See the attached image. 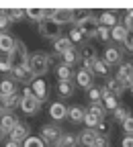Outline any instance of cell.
<instances>
[{"mask_svg":"<svg viewBox=\"0 0 133 147\" xmlns=\"http://www.w3.org/2000/svg\"><path fill=\"white\" fill-rule=\"evenodd\" d=\"M49 65H51V57H49V53L39 51V53L29 55V67H31V71H33V76H35V78L45 76V74L49 71Z\"/></svg>","mask_w":133,"mask_h":147,"instance_id":"obj_1","label":"cell"},{"mask_svg":"<svg viewBox=\"0 0 133 147\" xmlns=\"http://www.w3.org/2000/svg\"><path fill=\"white\" fill-rule=\"evenodd\" d=\"M41 100L37 98L35 94H33V90L31 88H25L23 90V96H21V104H18V108H21V113L23 115H37L41 110Z\"/></svg>","mask_w":133,"mask_h":147,"instance_id":"obj_2","label":"cell"},{"mask_svg":"<svg viewBox=\"0 0 133 147\" xmlns=\"http://www.w3.org/2000/svg\"><path fill=\"white\" fill-rule=\"evenodd\" d=\"M76 27L80 29V33L84 35V39H92V37H96V31H98V27H100V21H98L96 14L88 12Z\"/></svg>","mask_w":133,"mask_h":147,"instance_id":"obj_3","label":"cell"},{"mask_svg":"<svg viewBox=\"0 0 133 147\" xmlns=\"http://www.w3.org/2000/svg\"><path fill=\"white\" fill-rule=\"evenodd\" d=\"M39 133H41L39 137L43 139V143L49 145V147H51V145L55 147V143H58V141L62 139V135H64L62 127H60V125H55V123H47V125H43Z\"/></svg>","mask_w":133,"mask_h":147,"instance_id":"obj_4","label":"cell"},{"mask_svg":"<svg viewBox=\"0 0 133 147\" xmlns=\"http://www.w3.org/2000/svg\"><path fill=\"white\" fill-rule=\"evenodd\" d=\"M39 35L45 37V39L58 41L60 37H62V25H58L53 18H45V21L39 23Z\"/></svg>","mask_w":133,"mask_h":147,"instance_id":"obj_5","label":"cell"},{"mask_svg":"<svg viewBox=\"0 0 133 147\" xmlns=\"http://www.w3.org/2000/svg\"><path fill=\"white\" fill-rule=\"evenodd\" d=\"M115 80H117L125 90H129V86L133 84V61H123V63L119 65Z\"/></svg>","mask_w":133,"mask_h":147,"instance_id":"obj_6","label":"cell"},{"mask_svg":"<svg viewBox=\"0 0 133 147\" xmlns=\"http://www.w3.org/2000/svg\"><path fill=\"white\" fill-rule=\"evenodd\" d=\"M96 59H98L96 49H94L92 45H88V43H84L80 47V63H82V67L84 69H92V63Z\"/></svg>","mask_w":133,"mask_h":147,"instance_id":"obj_7","label":"cell"},{"mask_svg":"<svg viewBox=\"0 0 133 147\" xmlns=\"http://www.w3.org/2000/svg\"><path fill=\"white\" fill-rule=\"evenodd\" d=\"M29 133H31L29 125H27V123H23V121H18V123L14 125V129L8 133V137H10V141H14V143H18V145H23V143H25V139L29 137Z\"/></svg>","mask_w":133,"mask_h":147,"instance_id":"obj_8","label":"cell"},{"mask_svg":"<svg viewBox=\"0 0 133 147\" xmlns=\"http://www.w3.org/2000/svg\"><path fill=\"white\" fill-rule=\"evenodd\" d=\"M10 74H12V80L21 82V84H31V82L35 80V76H33V71H31L29 65H27V67H23V65H14Z\"/></svg>","mask_w":133,"mask_h":147,"instance_id":"obj_9","label":"cell"},{"mask_svg":"<svg viewBox=\"0 0 133 147\" xmlns=\"http://www.w3.org/2000/svg\"><path fill=\"white\" fill-rule=\"evenodd\" d=\"M109 65H121L123 63V49L115 47V45H109L105 49V57H102Z\"/></svg>","mask_w":133,"mask_h":147,"instance_id":"obj_10","label":"cell"},{"mask_svg":"<svg viewBox=\"0 0 133 147\" xmlns=\"http://www.w3.org/2000/svg\"><path fill=\"white\" fill-rule=\"evenodd\" d=\"M74 78H76V86H80V88L86 90V92H88V90L92 88V84H94V82H92V78H94L92 71H90V69H84V67H80L78 71H76Z\"/></svg>","mask_w":133,"mask_h":147,"instance_id":"obj_11","label":"cell"},{"mask_svg":"<svg viewBox=\"0 0 133 147\" xmlns=\"http://www.w3.org/2000/svg\"><path fill=\"white\" fill-rule=\"evenodd\" d=\"M49 117L58 123V121H64V119H68V106L62 102V100H58V102H51L49 104Z\"/></svg>","mask_w":133,"mask_h":147,"instance_id":"obj_12","label":"cell"},{"mask_svg":"<svg viewBox=\"0 0 133 147\" xmlns=\"http://www.w3.org/2000/svg\"><path fill=\"white\" fill-rule=\"evenodd\" d=\"M31 90H33V94L39 98L41 102H45V100H47V84H45V80L35 78V80L31 82Z\"/></svg>","mask_w":133,"mask_h":147,"instance_id":"obj_13","label":"cell"},{"mask_svg":"<svg viewBox=\"0 0 133 147\" xmlns=\"http://www.w3.org/2000/svg\"><path fill=\"white\" fill-rule=\"evenodd\" d=\"M96 137H98V133L94 131V129H84V131L78 133V145H82V147H92L94 141H96Z\"/></svg>","mask_w":133,"mask_h":147,"instance_id":"obj_14","label":"cell"},{"mask_svg":"<svg viewBox=\"0 0 133 147\" xmlns=\"http://www.w3.org/2000/svg\"><path fill=\"white\" fill-rule=\"evenodd\" d=\"M14 43H16V39L12 37V33H0V51H2L4 55H8V53H12L14 51Z\"/></svg>","mask_w":133,"mask_h":147,"instance_id":"obj_15","label":"cell"},{"mask_svg":"<svg viewBox=\"0 0 133 147\" xmlns=\"http://www.w3.org/2000/svg\"><path fill=\"white\" fill-rule=\"evenodd\" d=\"M84 117H86V108H84V106L74 104V106H70V108H68V119H70L74 125L84 123Z\"/></svg>","mask_w":133,"mask_h":147,"instance_id":"obj_16","label":"cell"},{"mask_svg":"<svg viewBox=\"0 0 133 147\" xmlns=\"http://www.w3.org/2000/svg\"><path fill=\"white\" fill-rule=\"evenodd\" d=\"M16 123H18V119L10 113V110H6V113L0 115V127H2V131H4L6 135L14 129V125H16Z\"/></svg>","mask_w":133,"mask_h":147,"instance_id":"obj_17","label":"cell"},{"mask_svg":"<svg viewBox=\"0 0 133 147\" xmlns=\"http://www.w3.org/2000/svg\"><path fill=\"white\" fill-rule=\"evenodd\" d=\"M70 47H72V41L68 39V35L66 37H60L58 41H53V55H49V57L53 59V57H58V55L62 57V53H66Z\"/></svg>","mask_w":133,"mask_h":147,"instance_id":"obj_18","label":"cell"},{"mask_svg":"<svg viewBox=\"0 0 133 147\" xmlns=\"http://www.w3.org/2000/svg\"><path fill=\"white\" fill-rule=\"evenodd\" d=\"M62 63H66V65H70V67H74L76 63H80V49H76V47L72 45L66 53H62Z\"/></svg>","mask_w":133,"mask_h":147,"instance_id":"obj_19","label":"cell"},{"mask_svg":"<svg viewBox=\"0 0 133 147\" xmlns=\"http://www.w3.org/2000/svg\"><path fill=\"white\" fill-rule=\"evenodd\" d=\"M90 71H92V76H98V78H107L109 74H111V65H109V63H107L105 59H100V57H98L96 61L92 63V69H90Z\"/></svg>","mask_w":133,"mask_h":147,"instance_id":"obj_20","label":"cell"},{"mask_svg":"<svg viewBox=\"0 0 133 147\" xmlns=\"http://www.w3.org/2000/svg\"><path fill=\"white\" fill-rule=\"evenodd\" d=\"M55 76H58L60 82H72V78L76 76L74 69L66 63H58V67H55Z\"/></svg>","mask_w":133,"mask_h":147,"instance_id":"obj_21","label":"cell"},{"mask_svg":"<svg viewBox=\"0 0 133 147\" xmlns=\"http://www.w3.org/2000/svg\"><path fill=\"white\" fill-rule=\"evenodd\" d=\"M51 18L58 25H66V23H72V12H70V8H53Z\"/></svg>","mask_w":133,"mask_h":147,"instance_id":"obj_22","label":"cell"},{"mask_svg":"<svg viewBox=\"0 0 133 147\" xmlns=\"http://www.w3.org/2000/svg\"><path fill=\"white\" fill-rule=\"evenodd\" d=\"M98 21H100V25H102V27H107V29H113V27H117V25H119L117 14L113 12V10H105V12H100Z\"/></svg>","mask_w":133,"mask_h":147,"instance_id":"obj_23","label":"cell"},{"mask_svg":"<svg viewBox=\"0 0 133 147\" xmlns=\"http://www.w3.org/2000/svg\"><path fill=\"white\" fill-rule=\"evenodd\" d=\"M76 92V84L72 82H58V96L60 98H72Z\"/></svg>","mask_w":133,"mask_h":147,"instance_id":"obj_24","label":"cell"},{"mask_svg":"<svg viewBox=\"0 0 133 147\" xmlns=\"http://www.w3.org/2000/svg\"><path fill=\"white\" fill-rule=\"evenodd\" d=\"M16 92V84H14V80L12 78H4V80H0V94H2L4 98L6 96H10V94H14Z\"/></svg>","mask_w":133,"mask_h":147,"instance_id":"obj_25","label":"cell"},{"mask_svg":"<svg viewBox=\"0 0 133 147\" xmlns=\"http://www.w3.org/2000/svg\"><path fill=\"white\" fill-rule=\"evenodd\" d=\"M86 110H88L90 115H94V117H96L98 121H105V119H107V110H105L102 102H90Z\"/></svg>","mask_w":133,"mask_h":147,"instance_id":"obj_26","label":"cell"},{"mask_svg":"<svg viewBox=\"0 0 133 147\" xmlns=\"http://www.w3.org/2000/svg\"><path fill=\"white\" fill-rule=\"evenodd\" d=\"M55 147H78V135L64 133V135H62V139L55 143Z\"/></svg>","mask_w":133,"mask_h":147,"instance_id":"obj_27","label":"cell"},{"mask_svg":"<svg viewBox=\"0 0 133 147\" xmlns=\"http://www.w3.org/2000/svg\"><path fill=\"white\" fill-rule=\"evenodd\" d=\"M105 86L109 88V92H111V94H113V96H117V98H121V96H123V92H125V88H123V86H121V84H119L115 78H109Z\"/></svg>","mask_w":133,"mask_h":147,"instance_id":"obj_28","label":"cell"},{"mask_svg":"<svg viewBox=\"0 0 133 147\" xmlns=\"http://www.w3.org/2000/svg\"><path fill=\"white\" fill-rule=\"evenodd\" d=\"M25 16H29L33 23L45 21V8H25Z\"/></svg>","mask_w":133,"mask_h":147,"instance_id":"obj_29","label":"cell"},{"mask_svg":"<svg viewBox=\"0 0 133 147\" xmlns=\"http://www.w3.org/2000/svg\"><path fill=\"white\" fill-rule=\"evenodd\" d=\"M129 115H131V113H129V108L119 104L115 110H113V119H111V121H113V123H123V121H125Z\"/></svg>","mask_w":133,"mask_h":147,"instance_id":"obj_30","label":"cell"},{"mask_svg":"<svg viewBox=\"0 0 133 147\" xmlns=\"http://www.w3.org/2000/svg\"><path fill=\"white\" fill-rule=\"evenodd\" d=\"M12 67H14V55H12V53L4 55V57H0V71H2V74L12 71Z\"/></svg>","mask_w":133,"mask_h":147,"instance_id":"obj_31","label":"cell"},{"mask_svg":"<svg viewBox=\"0 0 133 147\" xmlns=\"http://www.w3.org/2000/svg\"><path fill=\"white\" fill-rule=\"evenodd\" d=\"M111 131H113V121H111V119L100 121V123H98V127H96L98 137H109V135H111Z\"/></svg>","mask_w":133,"mask_h":147,"instance_id":"obj_32","label":"cell"},{"mask_svg":"<svg viewBox=\"0 0 133 147\" xmlns=\"http://www.w3.org/2000/svg\"><path fill=\"white\" fill-rule=\"evenodd\" d=\"M125 37H127V29H125L123 25H117V27L111 29V39H115L117 43H123Z\"/></svg>","mask_w":133,"mask_h":147,"instance_id":"obj_33","label":"cell"},{"mask_svg":"<svg viewBox=\"0 0 133 147\" xmlns=\"http://www.w3.org/2000/svg\"><path fill=\"white\" fill-rule=\"evenodd\" d=\"M6 14L10 18V23H21L25 18V8H8Z\"/></svg>","mask_w":133,"mask_h":147,"instance_id":"obj_34","label":"cell"},{"mask_svg":"<svg viewBox=\"0 0 133 147\" xmlns=\"http://www.w3.org/2000/svg\"><path fill=\"white\" fill-rule=\"evenodd\" d=\"M68 39L72 41V45H74V43H82V45H84V35L80 33V29L76 27V25H74V27H72V31L68 33Z\"/></svg>","mask_w":133,"mask_h":147,"instance_id":"obj_35","label":"cell"},{"mask_svg":"<svg viewBox=\"0 0 133 147\" xmlns=\"http://www.w3.org/2000/svg\"><path fill=\"white\" fill-rule=\"evenodd\" d=\"M102 106H105L107 113H109V110L113 113V110H115V108L119 106V98H117V96H113V94H109L107 98H102Z\"/></svg>","mask_w":133,"mask_h":147,"instance_id":"obj_36","label":"cell"},{"mask_svg":"<svg viewBox=\"0 0 133 147\" xmlns=\"http://www.w3.org/2000/svg\"><path fill=\"white\" fill-rule=\"evenodd\" d=\"M4 102H6V110H10V113H12V108H16L18 104H21V96H18V92H14V94L6 96Z\"/></svg>","mask_w":133,"mask_h":147,"instance_id":"obj_37","label":"cell"},{"mask_svg":"<svg viewBox=\"0 0 133 147\" xmlns=\"http://www.w3.org/2000/svg\"><path fill=\"white\" fill-rule=\"evenodd\" d=\"M23 147H45V143H43L41 137H33V135H29V137L25 139Z\"/></svg>","mask_w":133,"mask_h":147,"instance_id":"obj_38","label":"cell"},{"mask_svg":"<svg viewBox=\"0 0 133 147\" xmlns=\"http://www.w3.org/2000/svg\"><path fill=\"white\" fill-rule=\"evenodd\" d=\"M70 12H72V23H76V25L88 14V10H84V8H70Z\"/></svg>","mask_w":133,"mask_h":147,"instance_id":"obj_39","label":"cell"},{"mask_svg":"<svg viewBox=\"0 0 133 147\" xmlns=\"http://www.w3.org/2000/svg\"><path fill=\"white\" fill-rule=\"evenodd\" d=\"M98 119L94 117V115H90L88 110H86V117H84V125H86V129H94V131H96V127H98Z\"/></svg>","mask_w":133,"mask_h":147,"instance_id":"obj_40","label":"cell"},{"mask_svg":"<svg viewBox=\"0 0 133 147\" xmlns=\"http://www.w3.org/2000/svg\"><path fill=\"white\" fill-rule=\"evenodd\" d=\"M10 27V18L6 14V10H0V33H6Z\"/></svg>","mask_w":133,"mask_h":147,"instance_id":"obj_41","label":"cell"},{"mask_svg":"<svg viewBox=\"0 0 133 147\" xmlns=\"http://www.w3.org/2000/svg\"><path fill=\"white\" fill-rule=\"evenodd\" d=\"M88 100H90V102H102V98H100V88L92 86V88L88 90Z\"/></svg>","mask_w":133,"mask_h":147,"instance_id":"obj_42","label":"cell"},{"mask_svg":"<svg viewBox=\"0 0 133 147\" xmlns=\"http://www.w3.org/2000/svg\"><path fill=\"white\" fill-rule=\"evenodd\" d=\"M96 39H100L102 43H107L109 39H111V29H107V27H98V31H96Z\"/></svg>","mask_w":133,"mask_h":147,"instance_id":"obj_43","label":"cell"},{"mask_svg":"<svg viewBox=\"0 0 133 147\" xmlns=\"http://www.w3.org/2000/svg\"><path fill=\"white\" fill-rule=\"evenodd\" d=\"M121 127H123V131H125L127 135H133V115H129V117L121 123Z\"/></svg>","mask_w":133,"mask_h":147,"instance_id":"obj_44","label":"cell"},{"mask_svg":"<svg viewBox=\"0 0 133 147\" xmlns=\"http://www.w3.org/2000/svg\"><path fill=\"white\" fill-rule=\"evenodd\" d=\"M123 27L127 29V33H133V10H127V14H125V23H123Z\"/></svg>","mask_w":133,"mask_h":147,"instance_id":"obj_45","label":"cell"},{"mask_svg":"<svg viewBox=\"0 0 133 147\" xmlns=\"http://www.w3.org/2000/svg\"><path fill=\"white\" fill-rule=\"evenodd\" d=\"M123 47H125L127 53H133V33H127L125 41H123Z\"/></svg>","mask_w":133,"mask_h":147,"instance_id":"obj_46","label":"cell"},{"mask_svg":"<svg viewBox=\"0 0 133 147\" xmlns=\"http://www.w3.org/2000/svg\"><path fill=\"white\" fill-rule=\"evenodd\" d=\"M92 147H111V141H109V137H96Z\"/></svg>","mask_w":133,"mask_h":147,"instance_id":"obj_47","label":"cell"},{"mask_svg":"<svg viewBox=\"0 0 133 147\" xmlns=\"http://www.w3.org/2000/svg\"><path fill=\"white\" fill-rule=\"evenodd\" d=\"M121 147H133V135H127V137L121 141Z\"/></svg>","mask_w":133,"mask_h":147,"instance_id":"obj_48","label":"cell"},{"mask_svg":"<svg viewBox=\"0 0 133 147\" xmlns=\"http://www.w3.org/2000/svg\"><path fill=\"white\" fill-rule=\"evenodd\" d=\"M2 113H6V102H4V96L0 94V115Z\"/></svg>","mask_w":133,"mask_h":147,"instance_id":"obj_49","label":"cell"},{"mask_svg":"<svg viewBox=\"0 0 133 147\" xmlns=\"http://www.w3.org/2000/svg\"><path fill=\"white\" fill-rule=\"evenodd\" d=\"M4 147H23V145H18V143H14V141H10V139H8V141L4 143Z\"/></svg>","mask_w":133,"mask_h":147,"instance_id":"obj_50","label":"cell"},{"mask_svg":"<svg viewBox=\"0 0 133 147\" xmlns=\"http://www.w3.org/2000/svg\"><path fill=\"white\" fill-rule=\"evenodd\" d=\"M4 135H6V133L2 131V127H0V141H2V137H4Z\"/></svg>","mask_w":133,"mask_h":147,"instance_id":"obj_51","label":"cell"},{"mask_svg":"<svg viewBox=\"0 0 133 147\" xmlns=\"http://www.w3.org/2000/svg\"><path fill=\"white\" fill-rule=\"evenodd\" d=\"M129 92H131V94H133V84H131V86H129Z\"/></svg>","mask_w":133,"mask_h":147,"instance_id":"obj_52","label":"cell"}]
</instances>
